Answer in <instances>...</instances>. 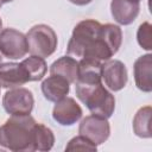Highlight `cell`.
Listing matches in <instances>:
<instances>
[{
  "mask_svg": "<svg viewBox=\"0 0 152 152\" xmlns=\"http://www.w3.org/2000/svg\"><path fill=\"white\" fill-rule=\"evenodd\" d=\"M101 68L100 61L94 58H82L78 62V71L76 82L82 83H99L101 82Z\"/></svg>",
  "mask_w": 152,
  "mask_h": 152,
  "instance_id": "14",
  "label": "cell"
},
{
  "mask_svg": "<svg viewBox=\"0 0 152 152\" xmlns=\"http://www.w3.org/2000/svg\"><path fill=\"white\" fill-rule=\"evenodd\" d=\"M70 91V83L61 76L51 75L42 83V93L48 101L57 102Z\"/></svg>",
  "mask_w": 152,
  "mask_h": 152,
  "instance_id": "12",
  "label": "cell"
},
{
  "mask_svg": "<svg viewBox=\"0 0 152 152\" xmlns=\"http://www.w3.org/2000/svg\"><path fill=\"white\" fill-rule=\"evenodd\" d=\"M75 93L78 100H81L91 114L110 118L115 109V99L109 93L102 82L99 83H82L75 82Z\"/></svg>",
  "mask_w": 152,
  "mask_h": 152,
  "instance_id": "3",
  "label": "cell"
},
{
  "mask_svg": "<svg viewBox=\"0 0 152 152\" xmlns=\"http://www.w3.org/2000/svg\"><path fill=\"white\" fill-rule=\"evenodd\" d=\"M96 145H94L90 140H88L83 135H77L68 142L65 151H96Z\"/></svg>",
  "mask_w": 152,
  "mask_h": 152,
  "instance_id": "20",
  "label": "cell"
},
{
  "mask_svg": "<svg viewBox=\"0 0 152 152\" xmlns=\"http://www.w3.org/2000/svg\"><path fill=\"white\" fill-rule=\"evenodd\" d=\"M52 118L62 126H71L82 118V108L72 97L64 96L56 102Z\"/></svg>",
  "mask_w": 152,
  "mask_h": 152,
  "instance_id": "9",
  "label": "cell"
},
{
  "mask_svg": "<svg viewBox=\"0 0 152 152\" xmlns=\"http://www.w3.org/2000/svg\"><path fill=\"white\" fill-rule=\"evenodd\" d=\"M134 70V81L135 86L145 91L150 93L152 90V81H151V74H152V55L147 53L141 57H139L133 66Z\"/></svg>",
  "mask_w": 152,
  "mask_h": 152,
  "instance_id": "13",
  "label": "cell"
},
{
  "mask_svg": "<svg viewBox=\"0 0 152 152\" xmlns=\"http://www.w3.org/2000/svg\"><path fill=\"white\" fill-rule=\"evenodd\" d=\"M1 61H2V57H1V55H0V63H1Z\"/></svg>",
  "mask_w": 152,
  "mask_h": 152,
  "instance_id": "24",
  "label": "cell"
},
{
  "mask_svg": "<svg viewBox=\"0 0 152 152\" xmlns=\"http://www.w3.org/2000/svg\"><path fill=\"white\" fill-rule=\"evenodd\" d=\"M28 52L27 39L23 32L15 28L0 31V53L11 59H19Z\"/></svg>",
  "mask_w": 152,
  "mask_h": 152,
  "instance_id": "6",
  "label": "cell"
},
{
  "mask_svg": "<svg viewBox=\"0 0 152 152\" xmlns=\"http://www.w3.org/2000/svg\"><path fill=\"white\" fill-rule=\"evenodd\" d=\"M20 64L25 69L30 82L31 81H40L45 76L46 70H48V65H46L44 58H42L39 56H34V55L25 58Z\"/></svg>",
  "mask_w": 152,
  "mask_h": 152,
  "instance_id": "16",
  "label": "cell"
},
{
  "mask_svg": "<svg viewBox=\"0 0 152 152\" xmlns=\"http://www.w3.org/2000/svg\"><path fill=\"white\" fill-rule=\"evenodd\" d=\"M138 1H140V0H138Z\"/></svg>",
  "mask_w": 152,
  "mask_h": 152,
  "instance_id": "26",
  "label": "cell"
},
{
  "mask_svg": "<svg viewBox=\"0 0 152 152\" xmlns=\"http://www.w3.org/2000/svg\"><path fill=\"white\" fill-rule=\"evenodd\" d=\"M0 89H1V86H0Z\"/></svg>",
  "mask_w": 152,
  "mask_h": 152,
  "instance_id": "25",
  "label": "cell"
},
{
  "mask_svg": "<svg viewBox=\"0 0 152 152\" xmlns=\"http://www.w3.org/2000/svg\"><path fill=\"white\" fill-rule=\"evenodd\" d=\"M137 39L138 44L147 51H151L152 49V26L150 23L145 21L142 23L137 32Z\"/></svg>",
  "mask_w": 152,
  "mask_h": 152,
  "instance_id": "19",
  "label": "cell"
},
{
  "mask_svg": "<svg viewBox=\"0 0 152 152\" xmlns=\"http://www.w3.org/2000/svg\"><path fill=\"white\" fill-rule=\"evenodd\" d=\"M101 77L112 91H119L125 88L128 75L125 64L118 59H108L104 61L101 68Z\"/></svg>",
  "mask_w": 152,
  "mask_h": 152,
  "instance_id": "8",
  "label": "cell"
},
{
  "mask_svg": "<svg viewBox=\"0 0 152 152\" xmlns=\"http://www.w3.org/2000/svg\"><path fill=\"white\" fill-rule=\"evenodd\" d=\"M151 107L145 106L141 107L134 119H133V131L135 135L140 138H151V126H150V119H151Z\"/></svg>",
  "mask_w": 152,
  "mask_h": 152,
  "instance_id": "17",
  "label": "cell"
},
{
  "mask_svg": "<svg viewBox=\"0 0 152 152\" xmlns=\"http://www.w3.org/2000/svg\"><path fill=\"white\" fill-rule=\"evenodd\" d=\"M11 1H13V0H0V4L2 5V4H7V2H11Z\"/></svg>",
  "mask_w": 152,
  "mask_h": 152,
  "instance_id": "22",
  "label": "cell"
},
{
  "mask_svg": "<svg viewBox=\"0 0 152 152\" xmlns=\"http://www.w3.org/2000/svg\"><path fill=\"white\" fill-rule=\"evenodd\" d=\"M55 144V135L52 131L43 124L36 125L34 131V151L46 152L52 148Z\"/></svg>",
  "mask_w": 152,
  "mask_h": 152,
  "instance_id": "18",
  "label": "cell"
},
{
  "mask_svg": "<svg viewBox=\"0 0 152 152\" xmlns=\"http://www.w3.org/2000/svg\"><path fill=\"white\" fill-rule=\"evenodd\" d=\"M122 31L114 24H100L94 19L80 21L68 43L69 56L108 61L121 46Z\"/></svg>",
  "mask_w": 152,
  "mask_h": 152,
  "instance_id": "1",
  "label": "cell"
},
{
  "mask_svg": "<svg viewBox=\"0 0 152 152\" xmlns=\"http://www.w3.org/2000/svg\"><path fill=\"white\" fill-rule=\"evenodd\" d=\"M28 52L42 58L51 56L57 48V34L49 25L38 24L26 33Z\"/></svg>",
  "mask_w": 152,
  "mask_h": 152,
  "instance_id": "4",
  "label": "cell"
},
{
  "mask_svg": "<svg viewBox=\"0 0 152 152\" xmlns=\"http://www.w3.org/2000/svg\"><path fill=\"white\" fill-rule=\"evenodd\" d=\"M69 1L74 5H77V6H84V5L90 4L93 0H69Z\"/></svg>",
  "mask_w": 152,
  "mask_h": 152,
  "instance_id": "21",
  "label": "cell"
},
{
  "mask_svg": "<svg viewBox=\"0 0 152 152\" xmlns=\"http://www.w3.org/2000/svg\"><path fill=\"white\" fill-rule=\"evenodd\" d=\"M80 135H83L88 140H90L94 145L103 144L110 134V126L106 118L99 116L95 114L86 116L78 127Z\"/></svg>",
  "mask_w": 152,
  "mask_h": 152,
  "instance_id": "7",
  "label": "cell"
},
{
  "mask_svg": "<svg viewBox=\"0 0 152 152\" xmlns=\"http://www.w3.org/2000/svg\"><path fill=\"white\" fill-rule=\"evenodd\" d=\"M140 11V4L138 0H112L110 12L116 23L120 25L132 24Z\"/></svg>",
  "mask_w": 152,
  "mask_h": 152,
  "instance_id": "11",
  "label": "cell"
},
{
  "mask_svg": "<svg viewBox=\"0 0 152 152\" xmlns=\"http://www.w3.org/2000/svg\"><path fill=\"white\" fill-rule=\"evenodd\" d=\"M34 104L32 93L26 88H13L5 93L2 97V106L11 115H27L31 114Z\"/></svg>",
  "mask_w": 152,
  "mask_h": 152,
  "instance_id": "5",
  "label": "cell"
},
{
  "mask_svg": "<svg viewBox=\"0 0 152 152\" xmlns=\"http://www.w3.org/2000/svg\"><path fill=\"white\" fill-rule=\"evenodd\" d=\"M78 62L68 56H63L55 61L50 66V75H57L64 77L69 83H75L77 80Z\"/></svg>",
  "mask_w": 152,
  "mask_h": 152,
  "instance_id": "15",
  "label": "cell"
},
{
  "mask_svg": "<svg viewBox=\"0 0 152 152\" xmlns=\"http://www.w3.org/2000/svg\"><path fill=\"white\" fill-rule=\"evenodd\" d=\"M0 6H1V4H0ZM1 26H2V20H1V18H0V28H1Z\"/></svg>",
  "mask_w": 152,
  "mask_h": 152,
  "instance_id": "23",
  "label": "cell"
},
{
  "mask_svg": "<svg viewBox=\"0 0 152 152\" xmlns=\"http://www.w3.org/2000/svg\"><path fill=\"white\" fill-rule=\"evenodd\" d=\"M30 82L20 63H0V86L6 89L18 88Z\"/></svg>",
  "mask_w": 152,
  "mask_h": 152,
  "instance_id": "10",
  "label": "cell"
},
{
  "mask_svg": "<svg viewBox=\"0 0 152 152\" xmlns=\"http://www.w3.org/2000/svg\"><path fill=\"white\" fill-rule=\"evenodd\" d=\"M36 125L30 114L12 115L0 126V146L14 152H33Z\"/></svg>",
  "mask_w": 152,
  "mask_h": 152,
  "instance_id": "2",
  "label": "cell"
}]
</instances>
